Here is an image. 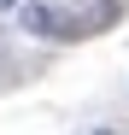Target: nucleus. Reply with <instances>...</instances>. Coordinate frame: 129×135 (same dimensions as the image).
Instances as JSON below:
<instances>
[{
  "mask_svg": "<svg viewBox=\"0 0 129 135\" xmlns=\"http://www.w3.org/2000/svg\"><path fill=\"white\" fill-rule=\"evenodd\" d=\"M18 6H24V0H0V12H18Z\"/></svg>",
  "mask_w": 129,
  "mask_h": 135,
  "instance_id": "2",
  "label": "nucleus"
},
{
  "mask_svg": "<svg viewBox=\"0 0 129 135\" xmlns=\"http://www.w3.org/2000/svg\"><path fill=\"white\" fill-rule=\"evenodd\" d=\"M94 135H112V129H94Z\"/></svg>",
  "mask_w": 129,
  "mask_h": 135,
  "instance_id": "3",
  "label": "nucleus"
},
{
  "mask_svg": "<svg viewBox=\"0 0 129 135\" xmlns=\"http://www.w3.org/2000/svg\"><path fill=\"white\" fill-rule=\"evenodd\" d=\"M18 24H24L29 35H41V41H71V35H82L76 18H64L59 6H47V0H24V6H18Z\"/></svg>",
  "mask_w": 129,
  "mask_h": 135,
  "instance_id": "1",
  "label": "nucleus"
}]
</instances>
